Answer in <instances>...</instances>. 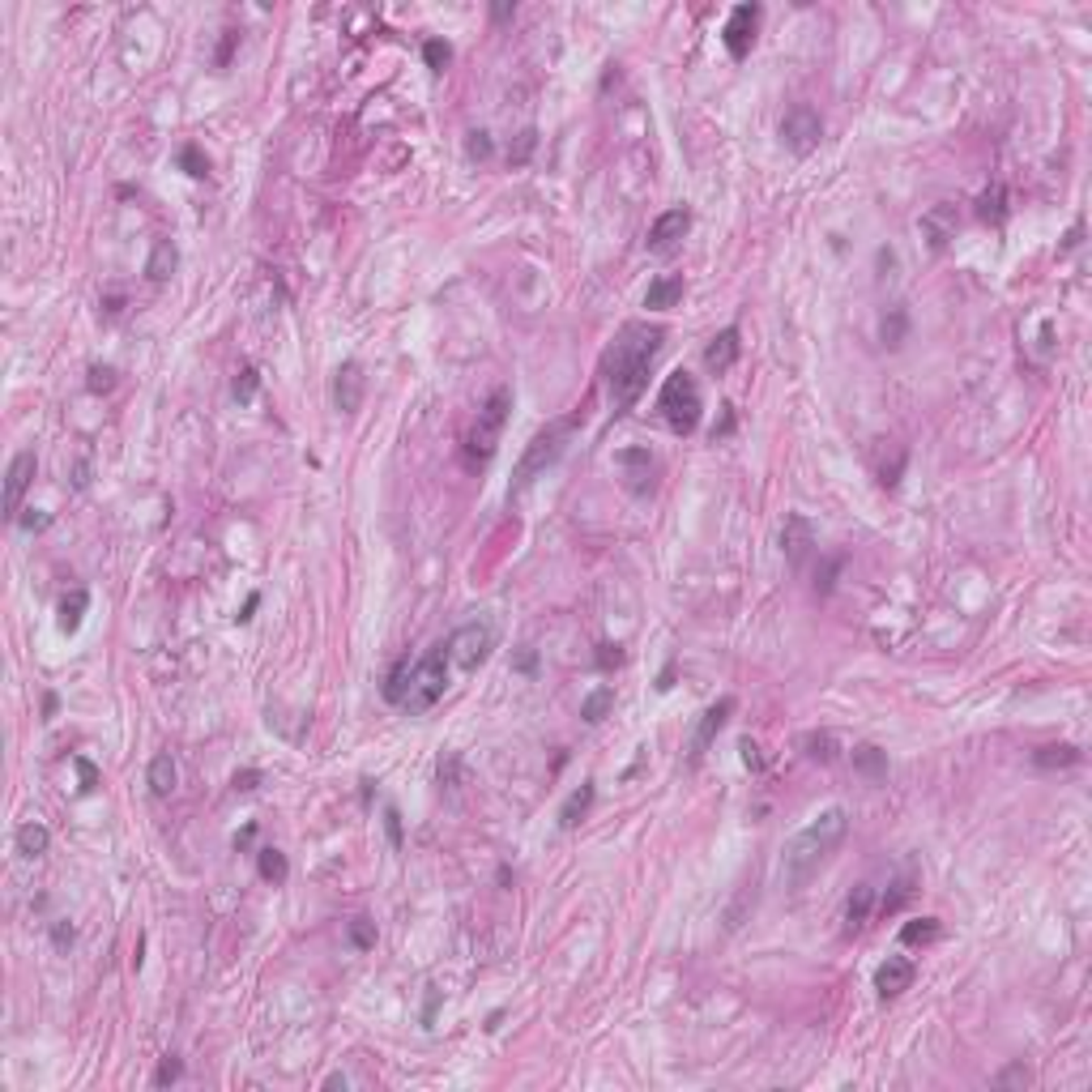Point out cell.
I'll use <instances>...</instances> for the list:
<instances>
[{"mask_svg":"<svg viewBox=\"0 0 1092 1092\" xmlns=\"http://www.w3.org/2000/svg\"><path fill=\"white\" fill-rule=\"evenodd\" d=\"M661 342H666V333H661L658 324L631 321V324L619 329L615 346L606 351V384H611V397H615L619 414L636 406V397L644 392V384H649V367H653V359H658Z\"/></svg>","mask_w":1092,"mask_h":1092,"instance_id":"cell-1","label":"cell"},{"mask_svg":"<svg viewBox=\"0 0 1092 1092\" xmlns=\"http://www.w3.org/2000/svg\"><path fill=\"white\" fill-rule=\"evenodd\" d=\"M845 832H849V815L840 811V807H828V811L815 815L811 824L785 845V858H781L785 883H789V888H802L815 870L824 867L828 858L837 854V845L845 840Z\"/></svg>","mask_w":1092,"mask_h":1092,"instance_id":"cell-2","label":"cell"},{"mask_svg":"<svg viewBox=\"0 0 1092 1092\" xmlns=\"http://www.w3.org/2000/svg\"><path fill=\"white\" fill-rule=\"evenodd\" d=\"M572 432H576V414L546 422L542 432H538L530 444H525V452H521V465H517V474H512V487H508V495H521L525 487H533V482H538V478H542L551 465L560 462L563 449H568V440H572Z\"/></svg>","mask_w":1092,"mask_h":1092,"instance_id":"cell-3","label":"cell"},{"mask_svg":"<svg viewBox=\"0 0 1092 1092\" xmlns=\"http://www.w3.org/2000/svg\"><path fill=\"white\" fill-rule=\"evenodd\" d=\"M449 666H452L449 644H432V649L414 661V670H410V687H406L402 709H406V713H427V709H435L440 696L449 691Z\"/></svg>","mask_w":1092,"mask_h":1092,"instance_id":"cell-4","label":"cell"},{"mask_svg":"<svg viewBox=\"0 0 1092 1092\" xmlns=\"http://www.w3.org/2000/svg\"><path fill=\"white\" fill-rule=\"evenodd\" d=\"M658 410H661V419H666V427H670L674 435H691L696 427H700V410H704L696 380L687 376V372H670L666 384H661V392H658Z\"/></svg>","mask_w":1092,"mask_h":1092,"instance_id":"cell-5","label":"cell"},{"mask_svg":"<svg viewBox=\"0 0 1092 1092\" xmlns=\"http://www.w3.org/2000/svg\"><path fill=\"white\" fill-rule=\"evenodd\" d=\"M508 410H512V389H508V384H500V389H495V392L487 397V406L478 410L474 427H470V440H465V449H470V462H491V452H495L500 435H504Z\"/></svg>","mask_w":1092,"mask_h":1092,"instance_id":"cell-6","label":"cell"},{"mask_svg":"<svg viewBox=\"0 0 1092 1092\" xmlns=\"http://www.w3.org/2000/svg\"><path fill=\"white\" fill-rule=\"evenodd\" d=\"M491 649H495V628H491L487 619H474V623L452 631L449 658H452V666H462V670H478V666L491 658Z\"/></svg>","mask_w":1092,"mask_h":1092,"instance_id":"cell-7","label":"cell"},{"mask_svg":"<svg viewBox=\"0 0 1092 1092\" xmlns=\"http://www.w3.org/2000/svg\"><path fill=\"white\" fill-rule=\"evenodd\" d=\"M819 137H824V120H819V112L815 107H807V103H799V107H789L781 120V141L789 154L807 158L819 145Z\"/></svg>","mask_w":1092,"mask_h":1092,"instance_id":"cell-8","label":"cell"},{"mask_svg":"<svg viewBox=\"0 0 1092 1092\" xmlns=\"http://www.w3.org/2000/svg\"><path fill=\"white\" fill-rule=\"evenodd\" d=\"M759 17H764V9H759V5H734V9H730L726 30H721V43H726L730 60H747V56H751Z\"/></svg>","mask_w":1092,"mask_h":1092,"instance_id":"cell-9","label":"cell"},{"mask_svg":"<svg viewBox=\"0 0 1092 1092\" xmlns=\"http://www.w3.org/2000/svg\"><path fill=\"white\" fill-rule=\"evenodd\" d=\"M35 470H39L35 449H22L14 462H9V474H5V517L9 521L22 517V500H26L30 482H35Z\"/></svg>","mask_w":1092,"mask_h":1092,"instance_id":"cell-10","label":"cell"},{"mask_svg":"<svg viewBox=\"0 0 1092 1092\" xmlns=\"http://www.w3.org/2000/svg\"><path fill=\"white\" fill-rule=\"evenodd\" d=\"M918 226H922L930 253H943V248L956 239V231H960V213H956L952 201H938V205H930V210L922 213V223Z\"/></svg>","mask_w":1092,"mask_h":1092,"instance_id":"cell-11","label":"cell"},{"mask_svg":"<svg viewBox=\"0 0 1092 1092\" xmlns=\"http://www.w3.org/2000/svg\"><path fill=\"white\" fill-rule=\"evenodd\" d=\"M811 546H815V525L802 517V512H789V517H785V530H781L785 563H789V568H802L807 555H811Z\"/></svg>","mask_w":1092,"mask_h":1092,"instance_id":"cell-12","label":"cell"},{"mask_svg":"<svg viewBox=\"0 0 1092 1092\" xmlns=\"http://www.w3.org/2000/svg\"><path fill=\"white\" fill-rule=\"evenodd\" d=\"M333 406L342 410V414H354V410L363 406V367L354 363V359H346V363L333 372Z\"/></svg>","mask_w":1092,"mask_h":1092,"instance_id":"cell-13","label":"cell"},{"mask_svg":"<svg viewBox=\"0 0 1092 1092\" xmlns=\"http://www.w3.org/2000/svg\"><path fill=\"white\" fill-rule=\"evenodd\" d=\"M687 231H691V213L687 210H666L658 223L649 226V239H644V243H649V253H670Z\"/></svg>","mask_w":1092,"mask_h":1092,"instance_id":"cell-14","label":"cell"},{"mask_svg":"<svg viewBox=\"0 0 1092 1092\" xmlns=\"http://www.w3.org/2000/svg\"><path fill=\"white\" fill-rule=\"evenodd\" d=\"M730 713H734V700H730V696H721V700H717L713 709H709V713L700 717V726H696V739H691V764H696V759H700L704 751L713 747V739L721 734V730H726Z\"/></svg>","mask_w":1092,"mask_h":1092,"instance_id":"cell-15","label":"cell"},{"mask_svg":"<svg viewBox=\"0 0 1092 1092\" xmlns=\"http://www.w3.org/2000/svg\"><path fill=\"white\" fill-rule=\"evenodd\" d=\"M913 986V960H905V956H888L879 968H875V990H879L883 998H897L905 995Z\"/></svg>","mask_w":1092,"mask_h":1092,"instance_id":"cell-16","label":"cell"},{"mask_svg":"<svg viewBox=\"0 0 1092 1092\" xmlns=\"http://www.w3.org/2000/svg\"><path fill=\"white\" fill-rule=\"evenodd\" d=\"M739 354H742L739 329H734V324H730V329H721V333H717L713 342H709V346H704V367H709V372H717V376H721V372H730V367L739 363Z\"/></svg>","mask_w":1092,"mask_h":1092,"instance_id":"cell-17","label":"cell"},{"mask_svg":"<svg viewBox=\"0 0 1092 1092\" xmlns=\"http://www.w3.org/2000/svg\"><path fill=\"white\" fill-rule=\"evenodd\" d=\"M870 913H875V888L870 883H858L849 900H845V935L854 938L870 926Z\"/></svg>","mask_w":1092,"mask_h":1092,"instance_id":"cell-18","label":"cell"},{"mask_svg":"<svg viewBox=\"0 0 1092 1092\" xmlns=\"http://www.w3.org/2000/svg\"><path fill=\"white\" fill-rule=\"evenodd\" d=\"M679 299H683V273H661L658 282H649V291H644V308L666 312V308H674Z\"/></svg>","mask_w":1092,"mask_h":1092,"instance_id":"cell-19","label":"cell"},{"mask_svg":"<svg viewBox=\"0 0 1092 1092\" xmlns=\"http://www.w3.org/2000/svg\"><path fill=\"white\" fill-rule=\"evenodd\" d=\"M619 465L628 470V487L631 491H649V482H653V457H649V449L619 452Z\"/></svg>","mask_w":1092,"mask_h":1092,"instance_id":"cell-20","label":"cell"},{"mask_svg":"<svg viewBox=\"0 0 1092 1092\" xmlns=\"http://www.w3.org/2000/svg\"><path fill=\"white\" fill-rule=\"evenodd\" d=\"M175 265H180V248H175L171 239H158L154 253H150V261H145V278H150V282H167L171 273H175Z\"/></svg>","mask_w":1092,"mask_h":1092,"instance_id":"cell-21","label":"cell"},{"mask_svg":"<svg viewBox=\"0 0 1092 1092\" xmlns=\"http://www.w3.org/2000/svg\"><path fill=\"white\" fill-rule=\"evenodd\" d=\"M175 781H180V772H175V759H171V751H163V756L150 759V794H154V799H167V794H175Z\"/></svg>","mask_w":1092,"mask_h":1092,"instance_id":"cell-22","label":"cell"},{"mask_svg":"<svg viewBox=\"0 0 1092 1092\" xmlns=\"http://www.w3.org/2000/svg\"><path fill=\"white\" fill-rule=\"evenodd\" d=\"M978 218L990 226L1008 223V188H1003V184H990V188L978 196Z\"/></svg>","mask_w":1092,"mask_h":1092,"instance_id":"cell-23","label":"cell"},{"mask_svg":"<svg viewBox=\"0 0 1092 1092\" xmlns=\"http://www.w3.org/2000/svg\"><path fill=\"white\" fill-rule=\"evenodd\" d=\"M85 611H90V593H85V589H73V593H65V598H60V631H65V636H73V631L82 628Z\"/></svg>","mask_w":1092,"mask_h":1092,"instance_id":"cell-24","label":"cell"},{"mask_svg":"<svg viewBox=\"0 0 1092 1092\" xmlns=\"http://www.w3.org/2000/svg\"><path fill=\"white\" fill-rule=\"evenodd\" d=\"M14 845H17V854H22V858H43V854H47V845H52V832H47L43 824H35V819H30V824L17 828Z\"/></svg>","mask_w":1092,"mask_h":1092,"instance_id":"cell-25","label":"cell"},{"mask_svg":"<svg viewBox=\"0 0 1092 1092\" xmlns=\"http://www.w3.org/2000/svg\"><path fill=\"white\" fill-rule=\"evenodd\" d=\"M854 769L862 772L867 781H883V777H888V751L862 742V747H854Z\"/></svg>","mask_w":1092,"mask_h":1092,"instance_id":"cell-26","label":"cell"},{"mask_svg":"<svg viewBox=\"0 0 1092 1092\" xmlns=\"http://www.w3.org/2000/svg\"><path fill=\"white\" fill-rule=\"evenodd\" d=\"M256 870H261V879L265 883H286V875H291V862H286V854L282 849H273V845H265V849H256Z\"/></svg>","mask_w":1092,"mask_h":1092,"instance_id":"cell-27","label":"cell"},{"mask_svg":"<svg viewBox=\"0 0 1092 1092\" xmlns=\"http://www.w3.org/2000/svg\"><path fill=\"white\" fill-rule=\"evenodd\" d=\"M589 807H593V785L585 781V785H581V789H572V794H568V802H563V811H560V828H568V832H572V828H576V824H581V819H585V815H589Z\"/></svg>","mask_w":1092,"mask_h":1092,"instance_id":"cell-28","label":"cell"},{"mask_svg":"<svg viewBox=\"0 0 1092 1092\" xmlns=\"http://www.w3.org/2000/svg\"><path fill=\"white\" fill-rule=\"evenodd\" d=\"M1033 764L1037 769H1071V764H1079V751L1071 742H1050V747L1033 751Z\"/></svg>","mask_w":1092,"mask_h":1092,"instance_id":"cell-29","label":"cell"},{"mask_svg":"<svg viewBox=\"0 0 1092 1092\" xmlns=\"http://www.w3.org/2000/svg\"><path fill=\"white\" fill-rule=\"evenodd\" d=\"M938 935H943V922H938V918H913V922L900 926V943H909V948H926V943H935Z\"/></svg>","mask_w":1092,"mask_h":1092,"instance_id":"cell-30","label":"cell"},{"mask_svg":"<svg viewBox=\"0 0 1092 1092\" xmlns=\"http://www.w3.org/2000/svg\"><path fill=\"white\" fill-rule=\"evenodd\" d=\"M410 670H414V661H410V658H397V661H392V670H389V679H384V700L397 704V709H402V700H406Z\"/></svg>","mask_w":1092,"mask_h":1092,"instance_id":"cell-31","label":"cell"},{"mask_svg":"<svg viewBox=\"0 0 1092 1092\" xmlns=\"http://www.w3.org/2000/svg\"><path fill=\"white\" fill-rule=\"evenodd\" d=\"M802 751H807V759H815V764H832V759H837V739H832L828 730H811V734H802Z\"/></svg>","mask_w":1092,"mask_h":1092,"instance_id":"cell-32","label":"cell"},{"mask_svg":"<svg viewBox=\"0 0 1092 1092\" xmlns=\"http://www.w3.org/2000/svg\"><path fill=\"white\" fill-rule=\"evenodd\" d=\"M615 709V691L611 687H598V691H589L585 696V704H581V717H585L589 726H598L606 713Z\"/></svg>","mask_w":1092,"mask_h":1092,"instance_id":"cell-33","label":"cell"},{"mask_svg":"<svg viewBox=\"0 0 1092 1092\" xmlns=\"http://www.w3.org/2000/svg\"><path fill=\"white\" fill-rule=\"evenodd\" d=\"M905 329H909V312L892 308L888 316H883V346H888V351H897L900 342H905Z\"/></svg>","mask_w":1092,"mask_h":1092,"instance_id":"cell-34","label":"cell"},{"mask_svg":"<svg viewBox=\"0 0 1092 1092\" xmlns=\"http://www.w3.org/2000/svg\"><path fill=\"white\" fill-rule=\"evenodd\" d=\"M422 60H427V69L432 73H444L449 69V60H452V47L444 39H427L422 43Z\"/></svg>","mask_w":1092,"mask_h":1092,"instance_id":"cell-35","label":"cell"},{"mask_svg":"<svg viewBox=\"0 0 1092 1092\" xmlns=\"http://www.w3.org/2000/svg\"><path fill=\"white\" fill-rule=\"evenodd\" d=\"M909 897H913V875H900V879L892 883V892L883 897L879 913H883V918H888V913H897V909H900V905H905V900H909Z\"/></svg>","mask_w":1092,"mask_h":1092,"instance_id":"cell-36","label":"cell"},{"mask_svg":"<svg viewBox=\"0 0 1092 1092\" xmlns=\"http://www.w3.org/2000/svg\"><path fill=\"white\" fill-rule=\"evenodd\" d=\"M1028 1084H1033V1071L1024 1063H1011L995 1076V1088H1028Z\"/></svg>","mask_w":1092,"mask_h":1092,"instance_id":"cell-37","label":"cell"},{"mask_svg":"<svg viewBox=\"0 0 1092 1092\" xmlns=\"http://www.w3.org/2000/svg\"><path fill=\"white\" fill-rule=\"evenodd\" d=\"M256 384H261L256 367H253V363H243V367H239V376H235V402H243V406H248V402L256 397Z\"/></svg>","mask_w":1092,"mask_h":1092,"instance_id":"cell-38","label":"cell"},{"mask_svg":"<svg viewBox=\"0 0 1092 1092\" xmlns=\"http://www.w3.org/2000/svg\"><path fill=\"white\" fill-rule=\"evenodd\" d=\"M184 1076V1058H175V1054H167L163 1063H158V1071H154V1084L158 1088H171L175 1079Z\"/></svg>","mask_w":1092,"mask_h":1092,"instance_id":"cell-39","label":"cell"},{"mask_svg":"<svg viewBox=\"0 0 1092 1092\" xmlns=\"http://www.w3.org/2000/svg\"><path fill=\"white\" fill-rule=\"evenodd\" d=\"M351 943L359 948V952L376 948V926L367 922V918H354V922H351Z\"/></svg>","mask_w":1092,"mask_h":1092,"instance_id":"cell-40","label":"cell"},{"mask_svg":"<svg viewBox=\"0 0 1092 1092\" xmlns=\"http://www.w3.org/2000/svg\"><path fill=\"white\" fill-rule=\"evenodd\" d=\"M180 167L188 171V175H196V180H201V175L210 171V163H205V154H201L196 145H184V150H180Z\"/></svg>","mask_w":1092,"mask_h":1092,"instance_id":"cell-41","label":"cell"},{"mask_svg":"<svg viewBox=\"0 0 1092 1092\" xmlns=\"http://www.w3.org/2000/svg\"><path fill=\"white\" fill-rule=\"evenodd\" d=\"M533 145H538V133L525 128V133L517 137V145H508V163H525V158L533 154Z\"/></svg>","mask_w":1092,"mask_h":1092,"instance_id":"cell-42","label":"cell"},{"mask_svg":"<svg viewBox=\"0 0 1092 1092\" xmlns=\"http://www.w3.org/2000/svg\"><path fill=\"white\" fill-rule=\"evenodd\" d=\"M22 512H26V517H17V525H22L26 533H39V530L52 525V512H43V508H22Z\"/></svg>","mask_w":1092,"mask_h":1092,"instance_id":"cell-43","label":"cell"},{"mask_svg":"<svg viewBox=\"0 0 1092 1092\" xmlns=\"http://www.w3.org/2000/svg\"><path fill=\"white\" fill-rule=\"evenodd\" d=\"M739 751H742V764L751 772H764V751H759V742H751V739H742L739 742Z\"/></svg>","mask_w":1092,"mask_h":1092,"instance_id":"cell-44","label":"cell"},{"mask_svg":"<svg viewBox=\"0 0 1092 1092\" xmlns=\"http://www.w3.org/2000/svg\"><path fill=\"white\" fill-rule=\"evenodd\" d=\"M112 389H115L112 367H90V392H112Z\"/></svg>","mask_w":1092,"mask_h":1092,"instance_id":"cell-45","label":"cell"},{"mask_svg":"<svg viewBox=\"0 0 1092 1092\" xmlns=\"http://www.w3.org/2000/svg\"><path fill=\"white\" fill-rule=\"evenodd\" d=\"M465 150H470V158H478V163H482V158H491V137L482 133V128H478V133H470Z\"/></svg>","mask_w":1092,"mask_h":1092,"instance_id":"cell-46","label":"cell"},{"mask_svg":"<svg viewBox=\"0 0 1092 1092\" xmlns=\"http://www.w3.org/2000/svg\"><path fill=\"white\" fill-rule=\"evenodd\" d=\"M73 938H77V930H73L69 922H56V926H52V943H56L60 952H65V948H73Z\"/></svg>","mask_w":1092,"mask_h":1092,"instance_id":"cell-47","label":"cell"},{"mask_svg":"<svg viewBox=\"0 0 1092 1092\" xmlns=\"http://www.w3.org/2000/svg\"><path fill=\"white\" fill-rule=\"evenodd\" d=\"M73 764H77V772H82V789H85V794H90V789H94V785H98V769H94V764H90V759H82V756L73 759Z\"/></svg>","mask_w":1092,"mask_h":1092,"instance_id":"cell-48","label":"cell"},{"mask_svg":"<svg viewBox=\"0 0 1092 1092\" xmlns=\"http://www.w3.org/2000/svg\"><path fill=\"white\" fill-rule=\"evenodd\" d=\"M619 661H623V649H619V644H602V649H598V666H602V670H611Z\"/></svg>","mask_w":1092,"mask_h":1092,"instance_id":"cell-49","label":"cell"},{"mask_svg":"<svg viewBox=\"0 0 1092 1092\" xmlns=\"http://www.w3.org/2000/svg\"><path fill=\"white\" fill-rule=\"evenodd\" d=\"M384 828H389V840H392V849H402V815L392 811H384Z\"/></svg>","mask_w":1092,"mask_h":1092,"instance_id":"cell-50","label":"cell"},{"mask_svg":"<svg viewBox=\"0 0 1092 1092\" xmlns=\"http://www.w3.org/2000/svg\"><path fill=\"white\" fill-rule=\"evenodd\" d=\"M256 785H261V772H256V769L235 772V789H243V794H248V789H256Z\"/></svg>","mask_w":1092,"mask_h":1092,"instance_id":"cell-51","label":"cell"},{"mask_svg":"<svg viewBox=\"0 0 1092 1092\" xmlns=\"http://www.w3.org/2000/svg\"><path fill=\"white\" fill-rule=\"evenodd\" d=\"M1079 239H1084V223H1076L1071 231H1067V239H1063V253H1071V248H1079Z\"/></svg>","mask_w":1092,"mask_h":1092,"instance_id":"cell-52","label":"cell"},{"mask_svg":"<svg viewBox=\"0 0 1092 1092\" xmlns=\"http://www.w3.org/2000/svg\"><path fill=\"white\" fill-rule=\"evenodd\" d=\"M253 837H256V824H243V832L235 837V849H248V845H253Z\"/></svg>","mask_w":1092,"mask_h":1092,"instance_id":"cell-53","label":"cell"},{"mask_svg":"<svg viewBox=\"0 0 1092 1092\" xmlns=\"http://www.w3.org/2000/svg\"><path fill=\"white\" fill-rule=\"evenodd\" d=\"M670 687H674V666H666L661 679H658V691H670Z\"/></svg>","mask_w":1092,"mask_h":1092,"instance_id":"cell-54","label":"cell"}]
</instances>
